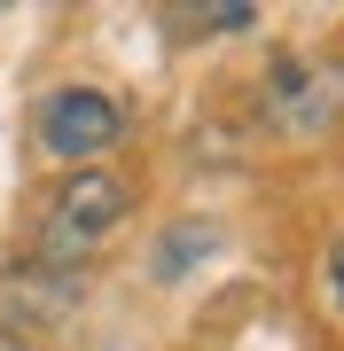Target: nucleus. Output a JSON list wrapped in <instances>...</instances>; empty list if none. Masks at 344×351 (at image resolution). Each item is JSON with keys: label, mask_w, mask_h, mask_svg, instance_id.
<instances>
[{"label": "nucleus", "mask_w": 344, "mask_h": 351, "mask_svg": "<svg viewBox=\"0 0 344 351\" xmlns=\"http://www.w3.org/2000/svg\"><path fill=\"white\" fill-rule=\"evenodd\" d=\"M117 219H126V180H110V172H71L63 188L47 195V219H39V258H47V265L87 258Z\"/></svg>", "instance_id": "f257e3e1"}, {"label": "nucleus", "mask_w": 344, "mask_h": 351, "mask_svg": "<svg viewBox=\"0 0 344 351\" xmlns=\"http://www.w3.org/2000/svg\"><path fill=\"white\" fill-rule=\"evenodd\" d=\"M266 125L290 141V149H313V141H329L336 133V117H344V71L336 63H282L274 78H266Z\"/></svg>", "instance_id": "f03ea898"}, {"label": "nucleus", "mask_w": 344, "mask_h": 351, "mask_svg": "<svg viewBox=\"0 0 344 351\" xmlns=\"http://www.w3.org/2000/svg\"><path fill=\"white\" fill-rule=\"evenodd\" d=\"M117 141H126V110H117L110 94H94V86L47 94V110H39V149H47V156L94 164V156H110Z\"/></svg>", "instance_id": "7ed1b4c3"}, {"label": "nucleus", "mask_w": 344, "mask_h": 351, "mask_svg": "<svg viewBox=\"0 0 344 351\" xmlns=\"http://www.w3.org/2000/svg\"><path fill=\"white\" fill-rule=\"evenodd\" d=\"M78 304H87V265H47L24 258L0 274V328L24 336V328H63Z\"/></svg>", "instance_id": "20e7f679"}, {"label": "nucleus", "mask_w": 344, "mask_h": 351, "mask_svg": "<svg viewBox=\"0 0 344 351\" xmlns=\"http://www.w3.org/2000/svg\"><path fill=\"white\" fill-rule=\"evenodd\" d=\"M196 250H211V226H180V234H165V250H157V281H180Z\"/></svg>", "instance_id": "39448f33"}, {"label": "nucleus", "mask_w": 344, "mask_h": 351, "mask_svg": "<svg viewBox=\"0 0 344 351\" xmlns=\"http://www.w3.org/2000/svg\"><path fill=\"white\" fill-rule=\"evenodd\" d=\"M329 297H336V313H344V242L329 250Z\"/></svg>", "instance_id": "423d86ee"}, {"label": "nucleus", "mask_w": 344, "mask_h": 351, "mask_svg": "<svg viewBox=\"0 0 344 351\" xmlns=\"http://www.w3.org/2000/svg\"><path fill=\"white\" fill-rule=\"evenodd\" d=\"M0 351H24V336H8V328H0Z\"/></svg>", "instance_id": "0eeeda50"}]
</instances>
